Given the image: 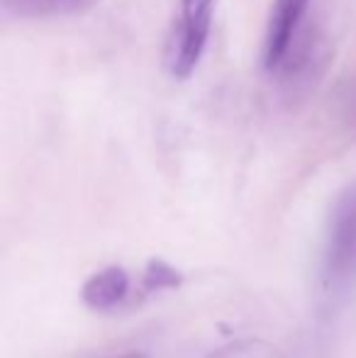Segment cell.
Here are the masks:
<instances>
[{"instance_id": "6da1fadb", "label": "cell", "mask_w": 356, "mask_h": 358, "mask_svg": "<svg viewBox=\"0 0 356 358\" xmlns=\"http://www.w3.org/2000/svg\"><path fill=\"white\" fill-rule=\"evenodd\" d=\"M218 0H178L166 34L164 64L171 78L185 80L195 73L208 49Z\"/></svg>"}, {"instance_id": "7a4b0ae2", "label": "cell", "mask_w": 356, "mask_h": 358, "mask_svg": "<svg viewBox=\"0 0 356 358\" xmlns=\"http://www.w3.org/2000/svg\"><path fill=\"white\" fill-rule=\"evenodd\" d=\"M322 271L334 290L356 280V183L344 190L329 217Z\"/></svg>"}, {"instance_id": "3957f363", "label": "cell", "mask_w": 356, "mask_h": 358, "mask_svg": "<svg viewBox=\"0 0 356 358\" xmlns=\"http://www.w3.org/2000/svg\"><path fill=\"white\" fill-rule=\"evenodd\" d=\"M313 0H273L269 10L266 32H264L262 62L266 73H278L285 57L303 32L305 15Z\"/></svg>"}, {"instance_id": "277c9868", "label": "cell", "mask_w": 356, "mask_h": 358, "mask_svg": "<svg viewBox=\"0 0 356 358\" xmlns=\"http://www.w3.org/2000/svg\"><path fill=\"white\" fill-rule=\"evenodd\" d=\"M83 302L95 312H115L132 297V280L122 266H105L83 283Z\"/></svg>"}, {"instance_id": "5b68a950", "label": "cell", "mask_w": 356, "mask_h": 358, "mask_svg": "<svg viewBox=\"0 0 356 358\" xmlns=\"http://www.w3.org/2000/svg\"><path fill=\"white\" fill-rule=\"evenodd\" d=\"M88 3L90 0H3V13L8 17H52L73 13Z\"/></svg>"}, {"instance_id": "8992f818", "label": "cell", "mask_w": 356, "mask_h": 358, "mask_svg": "<svg viewBox=\"0 0 356 358\" xmlns=\"http://www.w3.org/2000/svg\"><path fill=\"white\" fill-rule=\"evenodd\" d=\"M205 358H285L273 344L262 339H239L210 351Z\"/></svg>"}, {"instance_id": "52a82bcc", "label": "cell", "mask_w": 356, "mask_h": 358, "mask_svg": "<svg viewBox=\"0 0 356 358\" xmlns=\"http://www.w3.org/2000/svg\"><path fill=\"white\" fill-rule=\"evenodd\" d=\"M180 283H183V275H180L171 264H166V261H162V259H154V261H149L147 271H144L139 290H142V297H144L159 290H171V287H178Z\"/></svg>"}, {"instance_id": "ba28073f", "label": "cell", "mask_w": 356, "mask_h": 358, "mask_svg": "<svg viewBox=\"0 0 356 358\" xmlns=\"http://www.w3.org/2000/svg\"><path fill=\"white\" fill-rule=\"evenodd\" d=\"M118 358H147L144 354H137V351H132V354H122V356H118Z\"/></svg>"}]
</instances>
